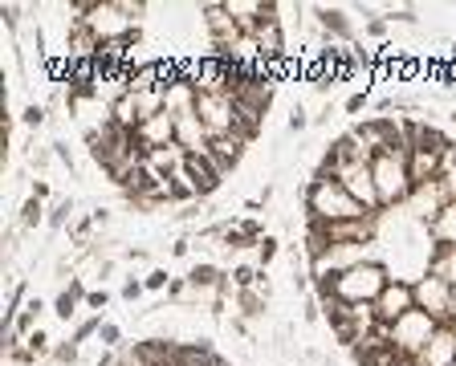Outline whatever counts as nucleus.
I'll use <instances>...</instances> for the list:
<instances>
[{"label": "nucleus", "mask_w": 456, "mask_h": 366, "mask_svg": "<svg viewBox=\"0 0 456 366\" xmlns=\"http://www.w3.org/2000/svg\"><path fill=\"white\" fill-rule=\"evenodd\" d=\"M208 314H212V317H224V314H228V297H216V293H212Z\"/></svg>", "instance_id": "49530a36"}, {"label": "nucleus", "mask_w": 456, "mask_h": 366, "mask_svg": "<svg viewBox=\"0 0 456 366\" xmlns=\"http://www.w3.org/2000/svg\"><path fill=\"white\" fill-rule=\"evenodd\" d=\"M407 163H411V138L391 143L383 155H375V159H371V175H375V187H379V203H383V212L404 208V203L411 200V191H416Z\"/></svg>", "instance_id": "f257e3e1"}, {"label": "nucleus", "mask_w": 456, "mask_h": 366, "mask_svg": "<svg viewBox=\"0 0 456 366\" xmlns=\"http://www.w3.org/2000/svg\"><path fill=\"white\" fill-rule=\"evenodd\" d=\"M302 317H306L309 326H314V321H322V301H318V297H306V305H302Z\"/></svg>", "instance_id": "4c0bfd02"}, {"label": "nucleus", "mask_w": 456, "mask_h": 366, "mask_svg": "<svg viewBox=\"0 0 456 366\" xmlns=\"http://www.w3.org/2000/svg\"><path fill=\"white\" fill-rule=\"evenodd\" d=\"M232 297H236V317H244V321H257V317H265V309H269V297L257 293V289H236Z\"/></svg>", "instance_id": "aec40b11"}, {"label": "nucleus", "mask_w": 456, "mask_h": 366, "mask_svg": "<svg viewBox=\"0 0 456 366\" xmlns=\"http://www.w3.org/2000/svg\"><path fill=\"white\" fill-rule=\"evenodd\" d=\"M232 333L244 338V342H253V330H249V321H244V317H232Z\"/></svg>", "instance_id": "c03bdc74"}, {"label": "nucleus", "mask_w": 456, "mask_h": 366, "mask_svg": "<svg viewBox=\"0 0 456 366\" xmlns=\"http://www.w3.org/2000/svg\"><path fill=\"white\" fill-rule=\"evenodd\" d=\"M143 293H147L143 281H135V277H127V281H122V301H139Z\"/></svg>", "instance_id": "e433bc0d"}, {"label": "nucleus", "mask_w": 456, "mask_h": 366, "mask_svg": "<svg viewBox=\"0 0 456 366\" xmlns=\"http://www.w3.org/2000/svg\"><path fill=\"white\" fill-rule=\"evenodd\" d=\"M387 20H399V25H416V13H411V8H391Z\"/></svg>", "instance_id": "a19ab883"}, {"label": "nucleus", "mask_w": 456, "mask_h": 366, "mask_svg": "<svg viewBox=\"0 0 456 366\" xmlns=\"http://www.w3.org/2000/svg\"><path fill=\"white\" fill-rule=\"evenodd\" d=\"M106 305H110V293H106V289H90V293H86V309H94V314H102Z\"/></svg>", "instance_id": "72a5a7b5"}, {"label": "nucleus", "mask_w": 456, "mask_h": 366, "mask_svg": "<svg viewBox=\"0 0 456 366\" xmlns=\"http://www.w3.org/2000/svg\"><path fill=\"white\" fill-rule=\"evenodd\" d=\"M21 122H25L29 131H37V126H45V106H37V102H29V106L21 110Z\"/></svg>", "instance_id": "7c9ffc66"}, {"label": "nucleus", "mask_w": 456, "mask_h": 366, "mask_svg": "<svg viewBox=\"0 0 456 366\" xmlns=\"http://www.w3.org/2000/svg\"><path fill=\"white\" fill-rule=\"evenodd\" d=\"M98 330H102V314H94V317H81L78 326H74V342H90V338H98Z\"/></svg>", "instance_id": "a878e982"}, {"label": "nucleus", "mask_w": 456, "mask_h": 366, "mask_svg": "<svg viewBox=\"0 0 456 366\" xmlns=\"http://www.w3.org/2000/svg\"><path fill=\"white\" fill-rule=\"evenodd\" d=\"M228 277H232V285H236V289H257L261 268L257 265H232V273H228Z\"/></svg>", "instance_id": "b1692460"}, {"label": "nucleus", "mask_w": 456, "mask_h": 366, "mask_svg": "<svg viewBox=\"0 0 456 366\" xmlns=\"http://www.w3.org/2000/svg\"><path fill=\"white\" fill-rule=\"evenodd\" d=\"M183 163H188V150L179 147V143H167V147L147 150V167H151V171H159L163 179H171Z\"/></svg>", "instance_id": "2eb2a0df"}, {"label": "nucleus", "mask_w": 456, "mask_h": 366, "mask_svg": "<svg viewBox=\"0 0 456 366\" xmlns=\"http://www.w3.org/2000/svg\"><path fill=\"white\" fill-rule=\"evenodd\" d=\"M314 17H318V25L326 29V37H338L342 45H350V41H355V29H350V20H346L342 8H326V4H318V8H314Z\"/></svg>", "instance_id": "f3484780"}, {"label": "nucleus", "mask_w": 456, "mask_h": 366, "mask_svg": "<svg viewBox=\"0 0 456 366\" xmlns=\"http://www.w3.org/2000/svg\"><path fill=\"white\" fill-rule=\"evenodd\" d=\"M452 147V143H448ZM444 147V150H448ZM444 150H432V147H411V163H407V171H411V183L420 187V183H432L440 179V155Z\"/></svg>", "instance_id": "4468645a"}, {"label": "nucleus", "mask_w": 456, "mask_h": 366, "mask_svg": "<svg viewBox=\"0 0 456 366\" xmlns=\"http://www.w3.org/2000/svg\"><path fill=\"white\" fill-rule=\"evenodd\" d=\"M41 220H49L45 216V200L29 196V200H25V208H21V228H37Z\"/></svg>", "instance_id": "5701e85b"}, {"label": "nucleus", "mask_w": 456, "mask_h": 366, "mask_svg": "<svg viewBox=\"0 0 456 366\" xmlns=\"http://www.w3.org/2000/svg\"><path fill=\"white\" fill-rule=\"evenodd\" d=\"M285 126H290V134L306 131V126H309V114L302 110V106H293V110H290V122H285Z\"/></svg>", "instance_id": "c9c22d12"}, {"label": "nucleus", "mask_w": 456, "mask_h": 366, "mask_svg": "<svg viewBox=\"0 0 456 366\" xmlns=\"http://www.w3.org/2000/svg\"><path fill=\"white\" fill-rule=\"evenodd\" d=\"M122 256H127V261H139V265H143V261H151V252H147V249H127Z\"/></svg>", "instance_id": "09e8293b"}, {"label": "nucleus", "mask_w": 456, "mask_h": 366, "mask_svg": "<svg viewBox=\"0 0 456 366\" xmlns=\"http://www.w3.org/2000/svg\"><path fill=\"white\" fill-rule=\"evenodd\" d=\"M322 167H330V175L342 183L346 196H355L367 212H383L379 203V187H375V175H371V163L367 159H322Z\"/></svg>", "instance_id": "20e7f679"}, {"label": "nucleus", "mask_w": 456, "mask_h": 366, "mask_svg": "<svg viewBox=\"0 0 456 366\" xmlns=\"http://www.w3.org/2000/svg\"><path fill=\"white\" fill-rule=\"evenodd\" d=\"M188 175H192V183H195V191H200V200L204 196H212L220 183H224V175L216 171V163H212V155L208 150H200V155H188Z\"/></svg>", "instance_id": "f8f14e48"}, {"label": "nucleus", "mask_w": 456, "mask_h": 366, "mask_svg": "<svg viewBox=\"0 0 456 366\" xmlns=\"http://www.w3.org/2000/svg\"><path fill=\"white\" fill-rule=\"evenodd\" d=\"M41 309H45V301H41V297H29V305H25V309L13 317V326L4 330V342H25L33 330H41V326H37V321H41Z\"/></svg>", "instance_id": "dca6fc26"}, {"label": "nucleus", "mask_w": 456, "mask_h": 366, "mask_svg": "<svg viewBox=\"0 0 456 366\" xmlns=\"http://www.w3.org/2000/svg\"><path fill=\"white\" fill-rule=\"evenodd\" d=\"M49 159H57L53 150H29V163L33 167H49Z\"/></svg>", "instance_id": "a18cd8bd"}, {"label": "nucleus", "mask_w": 456, "mask_h": 366, "mask_svg": "<svg viewBox=\"0 0 456 366\" xmlns=\"http://www.w3.org/2000/svg\"><path fill=\"white\" fill-rule=\"evenodd\" d=\"M277 252H281V240H277V236H265L257 244V268H269L277 261Z\"/></svg>", "instance_id": "cd10ccee"}, {"label": "nucleus", "mask_w": 456, "mask_h": 366, "mask_svg": "<svg viewBox=\"0 0 456 366\" xmlns=\"http://www.w3.org/2000/svg\"><path fill=\"white\" fill-rule=\"evenodd\" d=\"M363 106H367V85H363L358 94H350V98H346V114H358Z\"/></svg>", "instance_id": "ea45409f"}, {"label": "nucleus", "mask_w": 456, "mask_h": 366, "mask_svg": "<svg viewBox=\"0 0 456 366\" xmlns=\"http://www.w3.org/2000/svg\"><path fill=\"white\" fill-rule=\"evenodd\" d=\"M167 187H171V203H195L200 200V191H195V183H192V175H188V167H179L176 175L167 179Z\"/></svg>", "instance_id": "412c9836"}, {"label": "nucleus", "mask_w": 456, "mask_h": 366, "mask_svg": "<svg viewBox=\"0 0 456 366\" xmlns=\"http://www.w3.org/2000/svg\"><path fill=\"white\" fill-rule=\"evenodd\" d=\"M407 309H416V289L407 281H391L387 289L379 293V301H375V321L391 326V321H399Z\"/></svg>", "instance_id": "6e6552de"}, {"label": "nucleus", "mask_w": 456, "mask_h": 366, "mask_svg": "<svg viewBox=\"0 0 456 366\" xmlns=\"http://www.w3.org/2000/svg\"><path fill=\"white\" fill-rule=\"evenodd\" d=\"M78 358H81V346L74 342V338H69V342H57V346H53V362H57V366H74Z\"/></svg>", "instance_id": "bb28decb"}, {"label": "nucleus", "mask_w": 456, "mask_h": 366, "mask_svg": "<svg viewBox=\"0 0 456 366\" xmlns=\"http://www.w3.org/2000/svg\"><path fill=\"white\" fill-rule=\"evenodd\" d=\"M188 252H192V240H188V236H179L176 244H171V256H188Z\"/></svg>", "instance_id": "de8ad7c7"}, {"label": "nucleus", "mask_w": 456, "mask_h": 366, "mask_svg": "<svg viewBox=\"0 0 456 366\" xmlns=\"http://www.w3.org/2000/svg\"><path fill=\"white\" fill-rule=\"evenodd\" d=\"M411 289H416V309L432 314L440 326H452V285L440 281V277H423V281H416Z\"/></svg>", "instance_id": "0eeeda50"}, {"label": "nucleus", "mask_w": 456, "mask_h": 366, "mask_svg": "<svg viewBox=\"0 0 456 366\" xmlns=\"http://www.w3.org/2000/svg\"><path fill=\"white\" fill-rule=\"evenodd\" d=\"M163 98H167V114L171 118H188V114H195V85L183 78V73H176L171 82H163Z\"/></svg>", "instance_id": "9d476101"}, {"label": "nucleus", "mask_w": 456, "mask_h": 366, "mask_svg": "<svg viewBox=\"0 0 456 366\" xmlns=\"http://www.w3.org/2000/svg\"><path fill=\"white\" fill-rule=\"evenodd\" d=\"M224 277H228V273L220 265H212V261H195V265L188 268V285H192L195 293H216Z\"/></svg>", "instance_id": "a211bd4d"}, {"label": "nucleus", "mask_w": 456, "mask_h": 366, "mask_svg": "<svg viewBox=\"0 0 456 366\" xmlns=\"http://www.w3.org/2000/svg\"><path fill=\"white\" fill-rule=\"evenodd\" d=\"M367 33H371V37H387V17H371V20H367Z\"/></svg>", "instance_id": "79ce46f5"}, {"label": "nucleus", "mask_w": 456, "mask_h": 366, "mask_svg": "<svg viewBox=\"0 0 456 366\" xmlns=\"http://www.w3.org/2000/svg\"><path fill=\"white\" fill-rule=\"evenodd\" d=\"M135 138H139V147H143V150L167 147V143H176V118L167 114V110L155 114V118H147V122L135 126Z\"/></svg>", "instance_id": "1a4fd4ad"}, {"label": "nucleus", "mask_w": 456, "mask_h": 366, "mask_svg": "<svg viewBox=\"0 0 456 366\" xmlns=\"http://www.w3.org/2000/svg\"><path fill=\"white\" fill-rule=\"evenodd\" d=\"M4 350H8V362L13 366H37V354L25 342H4Z\"/></svg>", "instance_id": "c85d7f7f"}, {"label": "nucleus", "mask_w": 456, "mask_h": 366, "mask_svg": "<svg viewBox=\"0 0 456 366\" xmlns=\"http://www.w3.org/2000/svg\"><path fill=\"white\" fill-rule=\"evenodd\" d=\"M29 196H37V200H49V196H53L49 179H33V191H29Z\"/></svg>", "instance_id": "37998d69"}, {"label": "nucleus", "mask_w": 456, "mask_h": 366, "mask_svg": "<svg viewBox=\"0 0 456 366\" xmlns=\"http://www.w3.org/2000/svg\"><path fill=\"white\" fill-rule=\"evenodd\" d=\"M395 281L387 273V265H358L350 273H338V277H330V281H318L314 285V293H334L338 301H350V305H375L379 293Z\"/></svg>", "instance_id": "f03ea898"}, {"label": "nucleus", "mask_w": 456, "mask_h": 366, "mask_svg": "<svg viewBox=\"0 0 456 366\" xmlns=\"http://www.w3.org/2000/svg\"><path fill=\"white\" fill-rule=\"evenodd\" d=\"M195 114H200V122L208 126L212 138L232 134V131H236V122H241V114H236V102L224 98V94H200V98H195Z\"/></svg>", "instance_id": "423d86ee"}, {"label": "nucleus", "mask_w": 456, "mask_h": 366, "mask_svg": "<svg viewBox=\"0 0 456 366\" xmlns=\"http://www.w3.org/2000/svg\"><path fill=\"white\" fill-rule=\"evenodd\" d=\"M143 285L151 289V293H159V289H167V285H171V273H167V268H151V273L143 277Z\"/></svg>", "instance_id": "473e14b6"}, {"label": "nucleus", "mask_w": 456, "mask_h": 366, "mask_svg": "<svg viewBox=\"0 0 456 366\" xmlns=\"http://www.w3.org/2000/svg\"><path fill=\"white\" fill-rule=\"evenodd\" d=\"M25 346H29L37 358H53V346H57V342H53L45 330H33L29 338H25Z\"/></svg>", "instance_id": "393cba45"}, {"label": "nucleus", "mask_w": 456, "mask_h": 366, "mask_svg": "<svg viewBox=\"0 0 456 366\" xmlns=\"http://www.w3.org/2000/svg\"><path fill=\"white\" fill-rule=\"evenodd\" d=\"M49 147H53V155H57V163H65V167H69V171H74V150L65 147L62 138H53V143H49Z\"/></svg>", "instance_id": "58836bf2"}, {"label": "nucleus", "mask_w": 456, "mask_h": 366, "mask_svg": "<svg viewBox=\"0 0 456 366\" xmlns=\"http://www.w3.org/2000/svg\"><path fill=\"white\" fill-rule=\"evenodd\" d=\"M188 289H192L188 277H171V285H167V301H183L188 297Z\"/></svg>", "instance_id": "f704fd0d"}, {"label": "nucleus", "mask_w": 456, "mask_h": 366, "mask_svg": "<svg viewBox=\"0 0 456 366\" xmlns=\"http://www.w3.org/2000/svg\"><path fill=\"white\" fill-rule=\"evenodd\" d=\"M90 216H94V224H110V212H106V208H94Z\"/></svg>", "instance_id": "8fccbe9b"}, {"label": "nucleus", "mask_w": 456, "mask_h": 366, "mask_svg": "<svg viewBox=\"0 0 456 366\" xmlns=\"http://www.w3.org/2000/svg\"><path fill=\"white\" fill-rule=\"evenodd\" d=\"M90 232H94V216H78L74 220V224H69V240H74V244H90Z\"/></svg>", "instance_id": "c756f323"}, {"label": "nucleus", "mask_w": 456, "mask_h": 366, "mask_svg": "<svg viewBox=\"0 0 456 366\" xmlns=\"http://www.w3.org/2000/svg\"><path fill=\"white\" fill-rule=\"evenodd\" d=\"M98 342L106 350H114L118 342H122V326H114V321H102V330H98Z\"/></svg>", "instance_id": "2f4dec72"}, {"label": "nucleus", "mask_w": 456, "mask_h": 366, "mask_svg": "<svg viewBox=\"0 0 456 366\" xmlns=\"http://www.w3.org/2000/svg\"><path fill=\"white\" fill-rule=\"evenodd\" d=\"M176 143L188 150V155H200V150L212 147V134H208V126L200 122V114L176 118Z\"/></svg>", "instance_id": "ddd939ff"}, {"label": "nucleus", "mask_w": 456, "mask_h": 366, "mask_svg": "<svg viewBox=\"0 0 456 366\" xmlns=\"http://www.w3.org/2000/svg\"><path fill=\"white\" fill-rule=\"evenodd\" d=\"M74 208H78V203L69 200V196H65V200H57L53 208H49V220H45V224L53 228V232H57V228H69V224L78 220V216H74Z\"/></svg>", "instance_id": "4be33fe9"}, {"label": "nucleus", "mask_w": 456, "mask_h": 366, "mask_svg": "<svg viewBox=\"0 0 456 366\" xmlns=\"http://www.w3.org/2000/svg\"><path fill=\"white\" fill-rule=\"evenodd\" d=\"M302 203H306V220H322V224L367 216V208L355 196H346L338 179H309L302 191Z\"/></svg>", "instance_id": "7ed1b4c3"}, {"label": "nucleus", "mask_w": 456, "mask_h": 366, "mask_svg": "<svg viewBox=\"0 0 456 366\" xmlns=\"http://www.w3.org/2000/svg\"><path fill=\"white\" fill-rule=\"evenodd\" d=\"M436 330H440V321L432 314H423V309H407L399 321H391V326H387V338H391V346L399 350L404 358H420Z\"/></svg>", "instance_id": "39448f33"}, {"label": "nucleus", "mask_w": 456, "mask_h": 366, "mask_svg": "<svg viewBox=\"0 0 456 366\" xmlns=\"http://www.w3.org/2000/svg\"><path fill=\"white\" fill-rule=\"evenodd\" d=\"M244 147H249V138L244 134H220V138H212V147H208V155H212V163H216V171L220 175H228L232 167L241 163V155H244Z\"/></svg>", "instance_id": "9b49d317"}, {"label": "nucleus", "mask_w": 456, "mask_h": 366, "mask_svg": "<svg viewBox=\"0 0 456 366\" xmlns=\"http://www.w3.org/2000/svg\"><path fill=\"white\" fill-rule=\"evenodd\" d=\"M78 305H86V285H81V277H69V285L53 297V314L62 317V321H69V317L78 314Z\"/></svg>", "instance_id": "6ab92c4d"}]
</instances>
